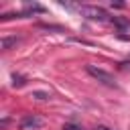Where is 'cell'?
Instances as JSON below:
<instances>
[{
	"mask_svg": "<svg viewBox=\"0 0 130 130\" xmlns=\"http://www.w3.org/2000/svg\"><path fill=\"white\" fill-rule=\"evenodd\" d=\"M85 69H87V73H89L93 79H98L100 83H104V85H108V87H116V79H114V75H112L110 71H106V69H102V67H98V65H87Z\"/></svg>",
	"mask_w": 130,
	"mask_h": 130,
	"instance_id": "cell-1",
	"label": "cell"
},
{
	"mask_svg": "<svg viewBox=\"0 0 130 130\" xmlns=\"http://www.w3.org/2000/svg\"><path fill=\"white\" fill-rule=\"evenodd\" d=\"M79 12H81V16H85L89 20H100V22L108 20V12L102 6H89V4H85V6H79Z\"/></svg>",
	"mask_w": 130,
	"mask_h": 130,
	"instance_id": "cell-2",
	"label": "cell"
},
{
	"mask_svg": "<svg viewBox=\"0 0 130 130\" xmlns=\"http://www.w3.org/2000/svg\"><path fill=\"white\" fill-rule=\"evenodd\" d=\"M41 126H43V118H39V116H24L20 120V130H35Z\"/></svg>",
	"mask_w": 130,
	"mask_h": 130,
	"instance_id": "cell-3",
	"label": "cell"
},
{
	"mask_svg": "<svg viewBox=\"0 0 130 130\" xmlns=\"http://www.w3.org/2000/svg\"><path fill=\"white\" fill-rule=\"evenodd\" d=\"M32 12H45V8H43L41 4H35V2L30 4V2H26V4H24V10L20 12V18H22V16H28V14H32Z\"/></svg>",
	"mask_w": 130,
	"mask_h": 130,
	"instance_id": "cell-4",
	"label": "cell"
},
{
	"mask_svg": "<svg viewBox=\"0 0 130 130\" xmlns=\"http://www.w3.org/2000/svg\"><path fill=\"white\" fill-rule=\"evenodd\" d=\"M18 43V39L16 37H2V41H0V47H2V51H8L12 45H16Z\"/></svg>",
	"mask_w": 130,
	"mask_h": 130,
	"instance_id": "cell-5",
	"label": "cell"
},
{
	"mask_svg": "<svg viewBox=\"0 0 130 130\" xmlns=\"http://www.w3.org/2000/svg\"><path fill=\"white\" fill-rule=\"evenodd\" d=\"M112 22H114L118 28H122V30H124V28H130V20H126V18H122V16H114Z\"/></svg>",
	"mask_w": 130,
	"mask_h": 130,
	"instance_id": "cell-6",
	"label": "cell"
},
{
	"mask_svg": "<svg viewBox=\"0 0 130 130\" xmlns=\"http://www.w3.org/2000/svg\"><path fill=\"white\" fill-rule=\"evenodd\" d=\"M24 83H26V79H24L22 75H12V85H14V87H22Z\"/></svg>",
	"mask_w": 130,
	"mask_h": 130,
	"instance_id": "cell-7",
	"label": "cell"
},
{
	"mask_svg": "<svg viewBox=\"0 0 130 130\" xmlns=\"http://www.w3.org/2000/svg\"><path fill=\"white\" fill-rule=\"evenodd\" d=\"M32 98H37V100H49L51 95L47 91H32Z\"/></svg>",
	"mask_w": 130,
	"mask_h": 130,
	"instance_id": "cell-8",
	"label": "cell"
},
{
	"mask_svg": "<svg viewBox=\"0 0 130 130\" xmlns=\"http://www.w3.org/2000/svg\"><path fill=\"white\" fill-rule=\"evenodd\" d=\"M63 130H83L79 124H73V122H69V124H65L63 126Z\"/></svg>",
	"mask_w": 130,
	"mask_h": 130,
	"instance_id": "cell-9",
	"label": "cell"
},
{
	"mask_svg": "<svg viewBox=\"0 0 130 130\" xmlns=\"http://www.w3.org/2000/svg\"><path fill=\"white\" fill-rule=\"evenodd\" d=\"M95 130H110V128H106V126H98Z\"/></svg>",
	"mask_w": 130,
	"mask_h": 130,
	"instance_id": "cell-10",
	"label": "cell"
}]
</instances>
